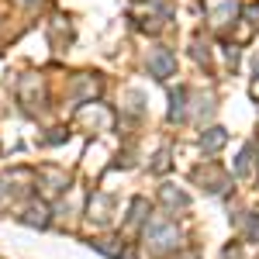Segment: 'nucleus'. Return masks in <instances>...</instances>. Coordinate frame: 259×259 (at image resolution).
<instances>
[{"instance_id":"f257e3e1","label":"nucleus","mask_w":259,"mask_h":259,"mask_svg":"<svg viewBox=\"0 0 259 259\" xmlns=\"http://www.w3.org/2000/svg\"><path fill=\"white\" fill-rule=\"evenodd\" d=\"M145 242H149L152 252H166V249L180 245V232L169 218H152L145 225Z\"/></svg>"},{"instance_id":"f03ea898","label":"nucleus","mask_w":259,"mask_h":259,"mask_svg":"<svg viewBox=\"0 0 259 259\" xmlns=\"http://www.w3.org/2000/svg\"><path fill=\"white\" fill-rule=\"evenodd\" d=\"M204 11H207V18H211L214 28H225L228 21H235L239 4H235V0H204Z\"/></svg>"},{"instance_id":"7ed1b4c3","label":"nucleus","mask_w":259,"mask_h":259,"mask_svg":"<svg viewBox=\"0 0 259 259\" xmlns=\"http://www.w3.org/2000/svg\"><path fill=\"white\" fill-rule=\"evenodd\" d=\"M149 69H152L159 80L173 76V69H177V59H173V52H169V49H152V52H149Z\"/></svg>"},{"instance_id":"20e7f679","label":"nucleus","mask_w":259,"mask_h":259,"mask_svg":"<svg viewBox=\"0 0 259 259\" xmlns=\"http://www.w3.org/2000/svg\"><path fill=\"white\" fill-rule=\"evenodd\" d=\"M38 180H45V190L49 194H59V190H66V183H69V177L62 169H56V166H41Z\"/></svg>"},{"instance_id":"39448f33","label":"nucleus","mask_w":259,"mask_h":259,"mask_svg":"<svg viewBox=\"0 0 259 259\" xmlns=\"http://www.w3.org/2000/svg\"><path fill=\"white\" fill-rule=\"evenodd\" d=\"M111 207H114V200L107 197V194H97V197L90 200V218L97 221V225H107L111 221Z\"/></svg>"},{"instance_id":"423d86ee","label":"nucleus","mask_w":259,"mask_h":259,"mask_svg":"<svg viewBox=\"0 0 259 259\" xmlns=\"http://www.w3.org/2000/svg\"><path fill=\"white\" fill-rule=\"evenodd\" d=\"M21 221H24V225H38V228H45V225H49V207H45V204H28V207H24V214H21Z\"/></svg>"},{"instance_id":"0eeeda50","label":"nucleus","mask_w":259,"mask_h":259,"mask_svg":"<svg viewBox=\"0 0 259 259\" xmlns=\"http://www.w3.org/2000/svg\"><path fill=\"white\" fill-rule=\"evenodd\" d=\"M225 139H228V135H225V128H207V132L200 135V145H204L207 152H214V149L225 145Z\"/></svg>"},{"instance_id":"6e6552de","label":"nucleus","mask_w":259,"mask_h":259,"mask_svg":"<svg viewBox=\"0 0 259 259\" xmlns=\"http://www.w3.org/2000/svg\"><path fill=\"white\" fill-rule=\"evenodd\" d=\"M162 204L166 207H187L190 197L183 194V190H173V187H162Z\"/></svg>"},{"instance_id":"1a4fd4ad","label":"nucleus","mask_w":259,"mask_h":259,"mask_svg":"<svg viewBox=\"0 0 259 259\" xmlns=\"http://www.w3.org/2000/svg\"><path fill=\"white\" fill-rule=\"evenodd\" d=\"M249 159H252V149H242V152H239V162H235V173H239V177H245V173H249Z\"/></svg>"},{"instance_id":"9d476101","label":"nucleus","mask_w":259,"mask_h":259,"mask_svg":"<svg viewBox=\"0 0 259 259\" xmlns=\"http://www.w3.org/2000/svg\"><path fill=\"white\" fill-rule=\"evenodd\" d=\"M183 259H197V256H194V252H190V256H183Z\"/></svg>"},{"instance_id":"9b49d317","label":"nucleus","mask_w":259,"mask_h":259,"mask_svg":"<svg viewBox=\"0 0 259 259\" xmlns=\"http://www.w3.org/2000/svg\"><path fill=\"white\" fill-rule=\"evenodd\" d=\"M24 4H38V0H24Z\"/></svg>"}]
</instances>
